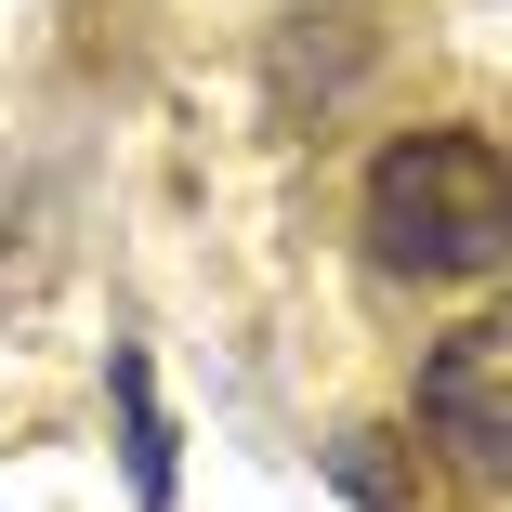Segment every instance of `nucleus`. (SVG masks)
I'll return each instance as SVG.
<instances>
[{"label":"nucleus","mask_w":512,"mask_h":512,"mask_svg":"<svg viewBox=\"0 0 512 512\" xmlns=\"http://www.w3.org/2000/svg\"><path fill=\"white\" fill-rule=\"evenodd\" d=\"M355 250L394 289H486L512 263V145L486 119H421L355 171Z\"/></svg>","instance_id":"f257e3e1"},{"label":"nucleus","mask_w":512,"mask_h":512,"mask_svg":"<svg viewBox=\"0 0 512 512\" xmlns=\"http://www.w3.org/2000/svg\"><path fill=\"white\" fill-rule=\"evenodd\" d=\"M407 434L473 499H499V473H512V329L499 316H460V329L421 342V368H407Z\"/></svg>","instance_id":"f03ea898"},{"label":"nucleus","mask_w":512,"mask_h":512,"mask_svg":"<svg viewBox=\"0 0 512 512\" xmlns=\"http://www.w3.org/2000/svg\"><path fill=\"white\" fill-rule=\"evenodd\" d=\"M106 394H119V473H132V512H171V407H158L145 342L106 355Z\"/></svg>","instance_id":"7ed1b4c3"},{"label":"nucleus","mask_w":512,"mask_h":512,"mask_svg":"<svg viewBox=\"0 0 512 512\" xmlns=\"http://www.w3.org/2000/svg\"><path fill=\"white\" fill-rule=\"evenodd\" d=\"M329 486H342L355 512H434V460L407 447V434H381V421L329 434Z\"/></svg>","instance_id":"20e7f679"}]
</instances>
